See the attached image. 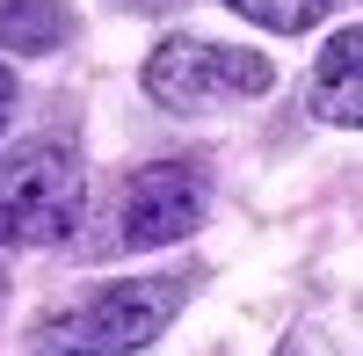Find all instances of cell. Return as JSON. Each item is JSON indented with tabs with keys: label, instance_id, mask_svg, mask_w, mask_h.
<instances>
[{
	"label": "cell",
	"instance_id": "6da1fadb",
	"mask_svg": "<svg viewBox=\"0 0 363 356\" xmlns=\"http://www.w3.org/2000/svg\"><path fill=\"white\" fill-rule=\"evenodd\" d=\"M196 277H131V284H102L87 299L44 313L29 328V356H138L153 349L174 313L189 306Z\"/></svg>",
	"mask_w": 363,
	"mask_h": 356
},
{
	"label": "cell",
	"instance_id": "7a4b0ae2",
	"mask_svg": "<svg viewBox=\"0 0 363 356\" xmlns=\"http://www.w3.org/2000/svg\"><path fill=\"white\" fill-rule=\"evenodd\" d=\"M87 167L66 138H29L0 160V247H58L80 226Z\"/></svg>",
	"mask_w": 363,
	"mask_h": 356
},
{
	"label": "cell",
	"instance_id": "3957f363",
	"mask_svg": "<svg viewBox=\"0 0 363 356\" xmlns=\"http://www.w3.org/2000/svg\"><path fill=\"white\" fill-rule=\"evenodd\" d=\"M145 95L174 116H196V109H225V102H255L277 87V66L262 51H240V44H203V37H167L145 58Z\"/></svg>",
	"mask_w": 363,
	"mask_h": 356
},
{
	"label": "cell",
	"instance_id": "277c9868",
	"mask_svg": "<svg viewBox=\"0 0 363 356\" xmlns=\"http://www.w3.org/2000/svg\"><path fill=\"white\" fill-rule=\"evenodd\" d=\"M203 167L196 160H153V167H138L124 196H116V233H109V247H167L182 240V233H196L203 218Z\"/></svg>",
	"mask_w": 363,
	"mask_h": 356
},
{
	"label": "cell",
	"instance_id": "5b68a950",
	"mask_svg": "<svg viewBox=\"0 0 363 356\" xmlns=\"http://www.w3.org/2000/svg\"><path fill=\"white\" fill-rule=\"evenodd\" d=\"M306 109L327 116V124H349L363 131V29H342V37H327L320 66L306 80Z\"/></svg>",
	"mask_w": 363,
	"mask_h": 356
},
{
	"label": "cell",
	"instance_id": "8992f818",
	"mask_svg": "<svg viewBox=\"0 0 363 356\" xmlns=\"http://www.w3.org/2000/svg\"><path fill=\"white\" fill-rule=\"evenodd\" d=\"M73 37V8L66 0H0V51L44 58Z\"/></svg>",
	"mask_w": 363,
	"mask_h": 356
},
{
	"label": "cell",
	"instance_id": "52a82bcc",
	"mask_svg": "<svg viewBox=\"0 0 363 356\" xmlns=\"http://www.w3.org/2000/svg\"><path fill=\"white\" fill-rule=\"evenodd\" d=\"M233 15H247V22H262V29H277V37H298V29H313L335 0H225Z\"/></svg>",
	"mask_w": 363,
	"mask_h": 356
},
{
	"label": "cell",
	"instance_id": "ba28073f",
	"mask_svg": "<svg viewBox=\"0 0 363 356\" xmlns=\"http://www.w3.org/2000/svg\"><path fill=\"white\" fill-rule=\"evenodd\" d=\"M277 356H335V342H327L320 328H298V335H284V342H277Z\"/></svg>",
	"mask_w": 363,
	"mask_h": 356
},
{
	"label": "cell",
	"instance_id": "9c48e42d",
	"mask_svg": "<svg viewBox=\"0 0 363 356\" xmlns=\"http://www.w3.org/2000/svg\"><path fill=\"white\" fill-rule=\"evenodd\" d=\"M8 109H15V73L0 66V131H8Z\"/></svg>",
	"mask_w": 363,
	"mask_h": 356
},
{
	"label": "cell",
	"instance_id": "30bf717a",
	"mask_svg": "<svg viewBox=\"0 0 363 356\" xmlns=\"http://www.w3.org/2000/svg\"><path fill=\"white\" fill-rule=\"evenodd\" d=\"M0 299H8V277H0Z\"/></svg>",
	"mask_w": 363,
	"mask_h": 356
}]
</instances>
